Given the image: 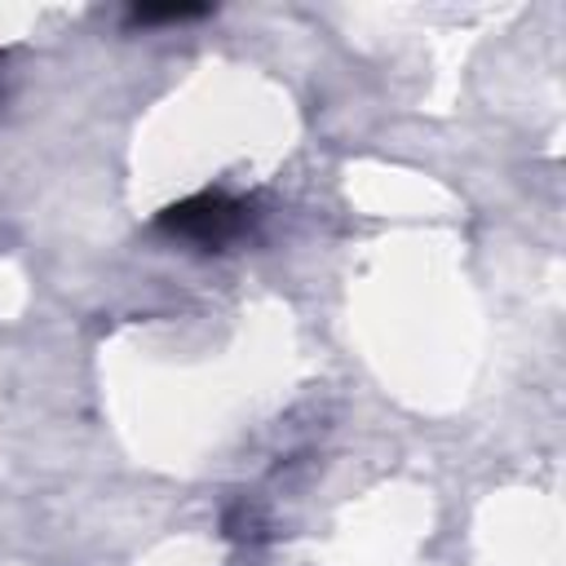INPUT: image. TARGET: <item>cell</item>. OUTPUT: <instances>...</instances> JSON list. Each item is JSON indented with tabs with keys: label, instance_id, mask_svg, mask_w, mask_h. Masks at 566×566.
<instances>
[{
	"label": "cell",
	"instance_id": "1",
	"mask_svg": "<svg viewBox=\"0 0 566 566\" xmlns=\"http://www.w3.org/2000/svg\"><path fill=\"white\" fill-rule=\"evenodd\" d=\"M155 226L164 234H177V239L203 248V252H221L252 230V208L226 190H199V195L164 208Z\"/></svg>",
	"mask_w": 566,
	"mask_h": 566
},
{
	"label": "cell",
	"instance_id": "2",
	"mask_svg": "<svg viewBox=\"0 0 566 566\" xmlns=\"http://www.w3.org/2000/svg\"><path fill=\"white\" fill-rule=\"evenodd\" d=\"M203 4H133L128 9V27H155V22H186V18H203Z\"/></svg>",
	"mask_w": 566,
	"mask_h": 566
},
{
	"label": "cell",
	"instance_id": "3",
	"mask_svg": "<svg viewBox=\"0 0 566 566\" xmlns=\"http://www.w3.org/2000/svg\"><path fill=\"white\" fill-rule=\"evenodd\" d=\"M0 102H4V84H0Z\"/></svg>",
	"mask_w": 566,
	"mask_h": 566
}]
</instances>
